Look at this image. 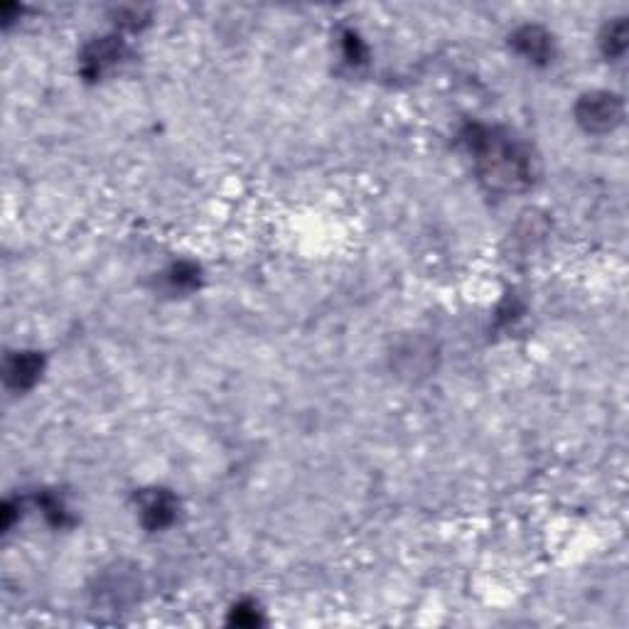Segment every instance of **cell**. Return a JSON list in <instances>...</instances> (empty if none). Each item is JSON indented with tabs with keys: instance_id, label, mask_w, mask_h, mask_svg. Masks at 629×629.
Wrapping results in <instances>:
<instances>
[{
	"instance_id": "obj_1",
	"label": "cell",
	"mask_w": 629,
	"mask_h": 629,
	"mask_svg": "<svg viewBox=\"0 0 629 629\" xmlns=\"http://www.w3.org/2000/svg\"><path fill=\"white\" fill-rule=\"evenodd\" d=\"M462 143L480 168L482 180L494 190H524L534 180V158L519 138L494 126L472 123Z\"/></svg>"
},
{
	"instance_id": "obj_2",
	"label": "cell",
	"mask_w": 629,
	"mask_h": 629,
	"mask_svg": "<svg viewBox=\"0 0 629 629\" xmlns=\"http://www.w3.org/2000/svg\"><path fill=\"white\" fill-rule=\"evenodd\" d=\"M625 116L622 99L612 91H590L580 96L575 106V118L588 133H610L615 131Z\"/></svg>"
},
{
	"instance_id": "obj_3",
	"label": "cell",
	"mask_w": 629,
	"mask_h": 629,
	"mask_svg": "<svg viewBox=\"0 0 629 629\" xmlns=\"http://www.w3.org/2000/svg\"><path fill=\"white\" fill-rule=\"evenodd\" d=\"M514 50L519 52L526 62L531 64H548L556 55V40L553 35L539 25H524L512 35Z\"/></svg>"
},
{
	"instance_id": "obj_4",
	"label": "cell",
	"mask_w": 629,
	"mask_h": 629,
	"mask_svg": "<svg viewBox=\"0 0 629 629\" xmlns=\"http://www.w3.org/2000/svg\"><path fill=\"white\" fill-rule=\"evenodd\" d=\"M123 57V42L118 37H101V40L91 42L82 55V72L89 79L104 77L106 72L116 67Z\"/></svg>"
},
{
	"instance_id": "obj_5",
	"label": "cell",
	"mask_w": 629,
	"mask_h": 629,
	"mask_svg": "<svg viewBox=\"0 0 629 629\" xmlns=\"http://www.w3.org/2000/svg\"><path fill=\"white\" fill-rule=\"evenodd\" d=\"M177 519V499L165 489H153L141 502V521L145 529L163 531Z\"/></svg>"
},
{
	"instance_id": "obj_6",
	"label": "cell",
	"mask_w": 629,
	"mask_h": 629,
	"mask_svg": "<svg viewBox=\"0 0 629 629\" xmlns=\"http://www.w3.org/2000/svg\"><path fill=\"white\" fill-rule=\"evenodd\" d=\"M42 374V357L37 352H15L5 364V381L18 391L30 389Z\"/></svg>"
},
{
	"instance_id": "obj_7",
	"label": "cell",
	"mask_w": 629,
	"mask_h": 629,
	"mask_svg": "<svg viewBox=\"0 0 629 629\" xmlns=\"http://www.w3.org/2000/svg\"><path fill=\"white\" fill-rule=\"evenodd\" d=\"M600 45H602V52H605V55L610 59H620L622 55H625V50H627L625 20H615V23L607 25L605 32H602V37H600Z\"/></svg>"
},
{
	"instance_id": "obj_8",
	"label": "cell",
	"mask_w": 629,
	"mask_h": 629,
	"mask_svg": "<svg viewBox=\"0 0 629 629\" xmlns=\"http://www.w3.org/2000/svg\"><path fill=\"white\" fill-rule=\"evenodd\" d=\"M344 47H347V62H352V64L367 62V47H364V42L359 40V35L347 32V35H344Z\"/></svg>"
},
{
	"instance_id": "obj_9",
	"label": "cell",
	"mask_w": 629,
	"mask_h": 629,
	"mask_svg": "<svg viewBox=\"0 0 629 629\" xmlns=\"http://www.w3.org/2000/svg\"><path fill=\"white\" fill-rule=\"evenodd\" d=\"M231 620L236 622V625H258L261 622V617H258V610L254 602H249V605H244V602H239V605L234 607V612H231Z\"/></svg>"
}]
</instances>
